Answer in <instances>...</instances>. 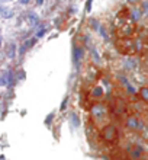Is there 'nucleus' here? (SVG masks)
Here are the masks:
<instances>
[{"label": "nucleus", "instance_id": "obj_1", "mask_svg": "<svg viewBox=\"0 0 148 160\" xmlns=\"http://www.w3.org/2000/svg\"><path fill=\"white\" fill-rule=\"evenodd\" d=\"M118 128L115 127L113 124H108V125H105V127L102 128L100 131V135L102 138L105 141H108V143H112V141H115L116 138H118Z\"/></svg>", "mask_w": 148, "mask_h": 160}, {"label": "nucleus", "instance_id": "obj_2", "mask_svg": "<svg viewBox=\"0 0 148 160\" xmlns=\"http://www.w3.org/2000/svg\"><path fill=\"white\" fill-rule=\"evenodd\" d=\"M83 57H84V48L79 47V45H73V64L76 68L81 66Z\"/></svg>", "mask_w": 148, "mask_h": 160}, {"label": "nucleus", "instance_id": "obj_3", "mask_svg": "<svg viewBox=\"0 0 148 160\" xmlns=\"http://www.w3.org/2000/svg\"><path fill=\"white\" fill-rule=\"evenodd\" d=\"M90 113H92L93 118L100 120V118H103L106 115V106L103 103H94L93 106H92V109H90Z\"/></svg>", "mask_w": 148, "mask_h": 160}, {"label": "nucleus", "instance_id": "obj_4", "mask_svg": "<svg viewBox=\"0 0 148 160\" xmlns=\"http://www.w3.org/2000/svg\"><path fill=\"white\" fill-rule=\"evenodd\" d=\"M125 125H126L129 130H132V131H138V130H142V127H144L141 121L138 120L136 117H132V115L126 118V121H125Z\"/></svg>", "mask_w": 148, "mask_h": 160}, {"label": "nucleus", "instance_id": "obj_5", "mask_svg": "<svg viewBox=\"0 0 148 160\" xmlns=\"http://www.w3.org/2000/svg\"><path fill=\"white\" fill-rule=\"evenodd\" d=\"M36 42H38V38H36V37H32V38L26 40L25 42H23V44H22V47H20V50H19V54H20V55H23V54L26 53L29 48L34 47Z\"/></svg>", "mask_w": 148, "mask_h": 160}, {"label": "nucleus", "instance_id": "obj_6", "mask_svg": "<svg viewBox=\"0 0 148 160\" xmlns=\"http://www.w3.org/2000/svg\"><path fill=\"white\" fill-rule=\"evenodd\" d=\"M129 156H131V159H134V160L141 159V156H142V147L141 146H135L134 148H129Z\"/></svg>", "mask_w": 148, "mask_h": 160}, {"label": "nucleus", "instance_id": "obj_7", "mask_svg": "<svg viewBox=\"0 0 148 160\" xmlns=\"http://www.w3.org/2000/svg\"><path fill=\"white\" fill-rule=\"evenodd\" d=\"M70 124H71L74 128L80 127L81 121H80V117L77 115V112H70Z\"/></svg>", "mask_w": 148, "mask_h": 160}, {"label": "nucleus", "instance_id": "obj_8", "mask_svg": "<svg viewBox=\"0 0 148 160\" xmlns=\"http://www.w3.org/2000/svg\"><path fill=\"white\" fill-rule=\"evenodd\" d=\"M141 16H142V10L140 7H134V9L131 10V20H132L134 23L141 19Z\"/></svg>", "mask_w": 148, "mask_h": 160}, {"label": "nucleus", "instance_id": "obj_9", "mask_svg": "<svg viewBox=\"0 0 148 160\" xmlns=\"http://www.w3.org/2000/svg\"><path fill=\"white\" fill-rule=\"evenodd\" d=\"M119 79H121V82H122V83H123V85H125V87H126V90H128L129 93H132V95H135V93H136V89H135V87L132 86L131 83H129L128 80H126V79H125V77H123V76H121Z\"/></svg>", "mask_w": 148, "mask_h": 160}, {"label": "nucleus", "instance_id": "obj_10", "mask_svg": "<svg viewBox=\"0 0 148 160\" xmlns=\"http://www.w3.org/2000/svg\"><path fill=\"white\" fill-rule=\"evenodd\" d=\"M26 20H28V23H29L31 26L38 25V16H36L35 13H28L26 15Z\"/></svg>", "mask_w": 148, "mask_h": 160}, {"label": "nucleus", "instance_id": "obj_11", "mask_svg": "<svg viewBox=\"0 0 148 160\" xmlns=\"http://www.w3.org/2000/svg\"><path fill=\"white\" fill-rule=\"evenodd\" d=\"M7 57L9 58H15L16 57V44H10L9 47H7Z\"/></svg>", "mask_w": 148, "mask_h": 160}, {"label": "nucleus", "instance_id": "obj_12", "mask_svg": "<svg viewBox=\"0 0 148 160\" xmlns=\"http://www.w3.org/2000/svg\"><path fill=\"white\" fill-rule=\"evenodd\" d=\"M92 96H93L94 99H99V98H102L103 96V89L99 86L93 87V90H92Z\"/></svg>", "mask_w": 148, "mask_h": 160}, {"label": "nucleus", "instance_id": "obj_13", "mask_svg": "<svg viewBox=\"0 0 148 160\" xmlns=\"http://www.w3.org/2000/svg\"><path fill=\"white\" fill-rule=\"evenodd\" d=\"M140 96H141V99L144 102L148 103V87H141L140 89Z\"/></svg>", "mask_w": 148, "mask_h": 160}, {"label": "nucleus", "instance_id": "obj_14", "mask_svg": "<svg viewBox=\"0 0 148 160\" xmlns=\"http://www.w3.org/2000/svg\"><path fill=\"white\" fill-rule=\"evenodd\" d=\"M0 86H9V71L0 77Z\"/></svg>", "mask_w": 148, "mask_h": 160}, {"label": "nucleus", "instance_id": "obj_15", "mask_svg": "<svg viewBox=\"0 0 148 160\" xmlns=\"http://www.w3.org/2000/svg\"><path fill=\"white\" fill-rule=\"evenodd\" d=\"M0 15H2L3 19H10V18H13V10H5V9H3V12Z\"/></svg>", "mask_w": 148, "mask_h": 160}, {"label": "nucleus", "instance_id": "obj_16", "mask_svg": "<svg viewBox=\"0 0 148 160\" xmlns=\"http://www.w3.org/2000/svg\"><path fill=\"white\" fill-rule=\"evenodd\" d=\"M90 51H92V57L94 58V61L99 64V63H100V57H99V54H97V50L93 47V48H90Z\"/></svg>", "mask_w": 148, "mask_h": 160}, {"label": "nucleus", "instance_id": "obj_17", "mask_svg": "<svg viewBox=\"0 0 148 160\" xmlns=\"http://www.w3.org/2000/svg\"><path fill=\"white\" fill-rule=\"evenodd\" d=\"M97 31H99V33H100V35L103 37V38H105V40L109 41V35H108V32H106V29H105V28H103V26H99V29H97Z\"/></svg>", "mask_w": 148, "mask_h": 160}, {"label": "nucleus", "instance_id": "obj_18", "mask_svg": "<svg viewBox=\"0 0 148 160\" xmlns=\"http://www.w3.org/2000/svg\"><path fill=\"white\" fill-rule=\"evenodd\" d=\"M90 25H92V28H93L94 31H97V29H99V26H100V25H99V22H97L96 19H93V18L90 19Z\"/></svg>", "mask_w": 148, "mask_h": 160}, {"label": "nucleus", "instance_id": "obj_19", "mask_svg": "<svg viewBox=\"0 0 148 160\" xmlns=\"http://www.w3.org/2000/svg\"><path fill=\"white\" fill-rule=\"evenodd\" d=\"M67 103H68V96H66V98H64V100H62V103H61V106H60V111H61V112H64V111H66V108H67Z\"/></svg>", "mask_w": 148, "mask_h": 160}, {"label": "nucleus", "instance_id": "obj_20", "mask_svg": "<svg viewBox=\"0 0 148 160\" xmlns=\"http://www.w3.org/2000/svg\"><path fill=\"white\" fill-rule=\"evenodd\" d=\"M52 120H54V113H49L47 118H45V125H51Z\"/></svg>", "mask_w": 148, "mask_h": 160}, {"label": "nucleus", "instance_id": "obj_21", "mask_svg": "<svg viewBox=\"0 0 148 160\" xmlns=\"http://www.w3.org/2000/svg\"><path fill=\"white\" fill-rule=\"evenodd\" d=\"M45 32H47V29H45V28H41L39 31L36 32L35 37H36V38H41V37H44V35H45Z\"/></svg>", "mask_w": 148, "mask_h": 160}, {"label": "nucleus", "instance_id": "obj_22", "mask_svg": "<svg viewBox=\"0 0 148 160\" xmlns=\"http://www.w3.org/2000/svg\"><path fill=\"white\" fill-rule=\"evenodd\" d=\"M132 33V28L131 26H125L123 28V35H131Z\"/></svg>", "mask_w": 148, "mask_h": 160}, {"label": "nucleus", "instance_id": "obj_23", "mask_svg": "<svg viewBox=\"0 0 148 160\" xmlns=\"http://www.w3.org/2000/svg\"><path fill=\"white\" fill-rule=\"evenodd\" d=\"M92 5H93V0H87V2H86V10H87V12L92 10Z\"/></svg>", "mask_w": 148, "mask_h": 160}, {"label": "nucleus", "instance_id": "obj_24", "mask_svg": "<svg viewBox=\"0 0 148 160\" xmlns=\"http://www.w3.org/2000/svg\"><path fill=\"white\" fill-rule=\"evenodd\" d=\"M134 64H135V63H134V61H131V60H129V61H126V68H134Z\"/></svg>", "mask_w": 148, "mask_h": 160}, {"label": "nucleus", "instance_id": "obj_25", "mask_svg": "<svg viewBox=\"0 0 148 160\" xmlns=\"http://www.w3.org/2000/svg\"><path fill=\"white\" fill-rule=\"evenodd\" d=\"M18 79L22 80V79H25V71H20L19 74H18Z\"/></svg>", "mask_w": 148, "mask_h": 160}, {"label": "nucleus", "instance_id": "obj_26", "mask_svg": "<svg viewBox=\"0 0 148 160\" xmlns=\"http://www.w3.org/2000/svg\"><path fill=\"white\" fill-rule=\"evenodd\" d=\"M19 3H20V5H28V3H29V0H19Z\"/></svg>", "mask_w": 148, "mask_h": 160}, {"label": "nucleus", "instance_id": "obj_27", "mask_svg": "<svg viewBox=\"0 0 148 160\" xmlns=\"http://www.w3.org/2000/svg\"><path fill=\"white\" fill-rule=\"evenodd\" d=\"M126 2H128L129 5H135V3H136V2H138V0H126Z\"/></svg>", "mask_w": 148, "mask_h": 160}, {"label": "nucleus", "instance_id": "obj_28", "mask_svg": "<svg viewBox=\"0 0 148 160\" xmlns=\"http://www.w3.org/2000/svg\"><path fill=\"white\" fill-rule=\"evenodd\" d=\"M42 3H44V0H36V5H39V6H41Z\"/></svg>", "mask_w": 148, "mask_h": 160}, {"label": "nucleus", "instance_id": "obj_29", "mask_svg": "<svg viewBox=\"0 0 148 160\" xmlns=\"http://www.w3.org/2000/svg\"><path fill=\"white\" fill-rule=\"evenodd\" d=\"M144 7H145V10L148 12V2H147V3H144Z\"/></svg>", "mask_w": 148, "mask_h": 160}, {"label": "nucleus", "instance_id": "obj_30", "mask_svg": "<svg viewBox=\"0 0 148 160\" xmlns=\"http://www.w3.org/2000/svg\"><path fill=\"white\" fill-rule=\"evenodd\" d=\"M2 12H3V7L0 6V13H2Z\"/></svg>", "mask_w": 148, "mask_h": 160}, {"label": "nucleus", "instance_id": "obj_31", "mask_svg": "<svg viewBox=\"0 0 148 160\" xmlns=\"http://www.w3.org/2000/svg\"><path fill=\"white\" fill-rule=\"evenodd\" d=\"M0 47H2V37H0Z\"/></svg>", "mask_w": 148, "mask_h": 160}]
</instances>
